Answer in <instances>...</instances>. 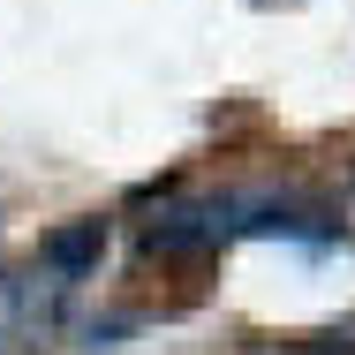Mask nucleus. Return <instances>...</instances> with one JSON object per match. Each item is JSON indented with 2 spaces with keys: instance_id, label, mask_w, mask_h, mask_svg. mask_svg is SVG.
Wrapping results in <instances>:
<instances>
[{
  "instance_id": "nucleus-3",
  "label": "nucleus",
  "mask_w": 355,
  "mask_h": 355,
  "mask_svg": "<svg viewBox=\"0 0 355 355\" xmlns=\"http://www.w3.org/2000/svg\"><path fill=\"white\" fill-rule=\"evenodd\" d=\"M325 355H348V348H340V340H325Z\"/></svg>"
},
{
  "instance_id": "nucleus-2",
  "label": "nucleus",
  "mask_w": 355,
  "mask_h": 355,
  "mask_svg": "<svg viewBox=\"0 0 355 355\" xmlns=\"http://www.w3.org/2000/svg\"><path fill=\"white\" fill-rule=\"evenodd\" d=\"M98 250H106V219H69V227H53L38 242V265L53 272V287H69V280L98 272Z\"/></svg>"
},
{
  "instance_id": "nucleus-1",
  "label": "nucleus",
  "mask_w": 355,
  "mask_h": 355,
  "mask_svg": "<svg viewBox=\"0 0 355 355\" xmlns=\"http://www.w3.org/2000/svg\"><path fill=\"white\" fill-rule=\"evenodd\" d=\"M219 234H227L219 197H212V205H166V212L144 227V250H151V257H205Z\"/></svg>"
}]
</instances>
